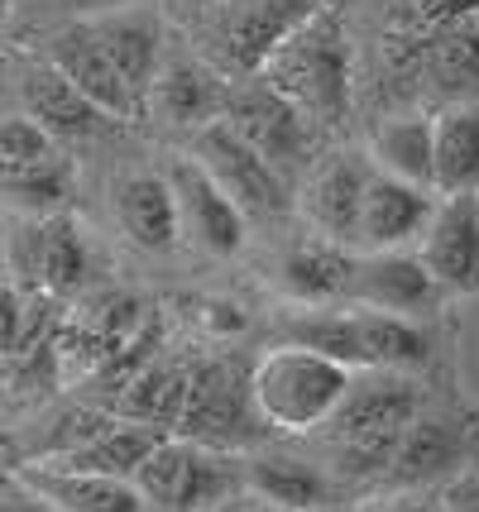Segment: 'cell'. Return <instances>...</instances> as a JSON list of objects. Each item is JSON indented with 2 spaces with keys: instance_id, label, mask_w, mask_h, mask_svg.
<instances>
[{
  "instance_id": "cell-37",
  "label": "cell",
  "mask_w": 479,
  "mask_h": 512,
  "mask_svg": "<svg viewBox=\"0 0 479 512\" xmlns=\"http://www.w3.org/2000/svg\"><path fill=\"white\" fill-rule=\"evenodd\" d=\"M0 10H5V5H0Z\"/></svg>"
},
{
  "instance_id": "cell-7",
  "label": "cell",
  "mask_w": 479,
  "mask_h": 512,
  "mask_svg": "<svg viewBox=\"0 0 479 512\" xmlns=\"http://www.w3.org/2000/svg\"><path fill=\"white\" fill-rule=\"evenodd\" d=\"M250 412V379H240L226 359L187 369V402L183 417H178V441H192L202 450L240 446V441L254 436Z\"/></svg>"
},
{
  "instance_id": "cell-34",
  "label": "cell",
  "mask_w": 479,
  "mask_h": 512,
  "mask_svg": "<svg viewBox=\"0 0 479 512\" xmlns=\"http://www.w3.org/2000/svg\"><path fill=\"white\" fill-rule=\"evenodd\" d=\"M206 321H211V331H245V316H240V307H230V302H211L206 307Z\"/></svg>"
},
{
  "instance_id": "cell-10",
  "label": "cell",
  "mask_w": 479,
  "mask_h": 512,
  "mask_svg": "<svg viewBox=\"0 0 479 512\" xmlns=\"http://www.w3.org/2000/svg\"><path fill=\"white\" fill-rule=\"evenodd\" d=\"M168 187H173V201H178V225H183V235L192 245L206 249V254H216V259L240 254V245H245V225L250 221L240 216V206H235L216 182L206 178L202 163L173 158Z\"/></svg>"
},
{
  "instance_id": "cell-6",
  "label": "cell",
  "mask_w": 479,
  "mask_h": 512,
  "mask_svg": "<svg viewBox=\"0 0 479 512\" xmlns=\"http://www.w3.org/2000/svg\"><path fill=\"white\" fill-rule=\"evenodd\" d=\"M470 15H479V0H393L384 20V39H379L388 91L393 96L417 91V77H422L432 44Z\"/></svg>"
},
{
  "instance_id": "cell-2",
  "label": "cell",
  "mask_w": 479,
  "mask_h": 512,
  "mask_svg": "<svg viewBox=\"0 0 479 512\" xmlns=\"http://www.w3.org/2000/svg\"><path fill=\"white\" fill-rule=\"evenodd\" d=\"M321 5L326 0H197V58H206L226 82H250Z\"/></svg>"
},
{
  "instance_id": "cell-16",
  "label": "cell",
  "mask_w": 479,
  "mask_h": 512,
  "mask_svg": "<svg viewBox=\"0 0 479 512\" xmlns=\"http://www.w3.org/2000/svg\"><path fill=\"white\" fill-rule=\"evenodd\" d=\"M92 39L101 44V53L111 58V67L125 77V87L135 91L149 111V87L159 77L163 63V24L154 10L144 5H125V10H101L87 20Z\"/></svg>"
},
{
  "instance_id": "cell-33",
  "label": "cell",
  "mask_w": 479,
  "mask_h": 512,
  "mask_svg": "<svg viewBox=\"0 0 479 512\" xmlns=\"http://www.w3.org/2000/svg\"><path fill=\"white\" fill-rule=\"evenodd\" d=\"M446 508L451 512H479V474H465L446 489Z\"/></svg>"
},
{
  "instance_id": "cell-12",
  "label": "cell",
  "mask_w": 479,
  "mask_h": 512,
  "mask_svg": "<svg viewBox=\"0 0 479 512\" xmlns=\"http://www.w3.org/2000/svg\"><path fill=\"white\" fill-rule=\"evenodd\" d=\"M44 53H48L44 63L58 67L72 87L92 101L96 111L111 115L115 125H120V120H135V115H144V101H139L135 91L125 87V77H120V72L111 67V58L101 53V44L92 39L87 20L63 24L58 34H48Z\"/></svg>"
},
{
  "instance_id": "cell-23",
  "label": "cell",
  "mask_w": 479,
  "mask_h": 512,
  "mask_svg": "<svg viewBox=\"0 0 479 512\" xmlns=\"http://www.w3.org/2000/svg\"><path fill=\"white\" fill-rule=\"evenodd\" d=\"M432 192L441 197L479 192V106L432 115Z\"/></svg>"
},
{
  "instance_id": "cell-18",
  "label": "cell",
  "mask_w": 479,
  "mask_h": 512,
  "mask_svg": "<svg viewBox=\"0 0 479 512\" xmlns=\"http://www.w3.org/2000/svg\"><path fill=\"white\" fill-rule=\"evenodd\" d=\"M20 268L29 273V283L39 292L68 297V292L87 288V278H92V249L82 240L77 221H68V216H44V221H34L24 230Z\"/></svg>"
},
{
  "instance_id": "cell-35",
  "label": "cell",
  "mask_w": 479,
  "mask_h": 512,
  "mask_svg": "<svg viewBox=\"0 0 479 512\" xmlns=\"http://www.w3.org/2000/svg\"><path fill=\"white\" fill-rule=\"evenodd\" d=\"M0 512H58L53 508V503H44V498H39V493H15V498H5V503H0Z\"/></svg>"
},
{
  "instance_id": "cell-15",
  "label": "cell",
  "mask_w": 479,
  "mask_h": 512,
  "mask_svg": "<svg viewBox=\"0 0 479 512\" xmlns=\"http://www.w3.org/2000/svg\"><path fill=\"white\" fill-rule=\"evenodd\" d=\"M417 407H422L417 383L369 369L365 383H350L345 402L326 426L336 431V441H398L417 422Z\"/></svg>"
},
{
  "instance_id": "cell-17",
  "label": "cell",
  "mask_w": 479,
  "mask_h": 512,
  "mask_svg": "<svg viewBox=\"0 0 479 512\" xmlns=\"http://www.w3.org/2000/svg\"><path fill=\"white\" fill-rule=\"evenodd\" d=\"M20 101H24V115H29L53 144H63V139H96V134H106L115 125L111 115L96 111L92 101L72 87L58 67H48V63L24 67Z\"/></svg>"
},
{
  "instance_id": "cell-8",
  "label": "cell",
  "mask_w": 479,
  "mask_h": 512,
  "mask_svg": "<svg viewBox=\"0 0 479 512\" xmlns=\"http://www.w3.org/2000/svg\"><path fill=\"white\" fill-rule=\"evenodd\" d=\"M135 489H139V498H144V508L197 512L230 489V469L221 465L211 450L168 436V441L139 465Z\"/></svg>"
},
{
  "instance_id": "cell-20",
  "label": "cell",
  "mask_w": 479,
  "mask_h": 512,
  "mask_svg": "<svg viewBox=\"0 0 479 512\" xmlns=\"http://www.w3.org/2000/svg\"><path fill=\"white\" fill-rule=\"evenodd\" d=\"M417 91L441 106V111H456V106H479V15H470L465 24H456L451 34H441L422 63Z\"/></svg>"
},
{
  "instance_id": "cell-26",
  "label": "cell",
  "mask_w": 479,
  "mask_h": 512,
  "mask_svg": "<svg viewBox=\"0 0 479 512\" xmlns=\"http://www.w3.org/2000/svg\"><path fill=\"white\" fill-rule=\"evenodd\" d=\"M465 455V431L456 422H441V417H417V422L398 436V450H393V465H388V479L393 484H432L441 474H451Z\"/></svg>"
},
{
  "instance_id": "cell-13",
  "label": "cell",
  "mask_w": 479,
  "mask_h": 512,
  "mask_svg": "<svg viewBox=\"0 0 479 512\" xmlns=\"http://www.w3.org/2000/svg\"><path fill=\"white\" fill-rule=\"evenodd\" d=\"M226 96L230 82L206 58H197V53H163L159 77L149 87V111L159 115L163 125L197 134L211 120L226 115Z\"/></svg>"
},
{
  "instance_id": "cell-3",
  "label": "cell",
  "mask_w": 479,
  "mask_h": 512,
  "mask_svg": "<svg viewBox=\"0 0 479 512\" xmlns=\"http://www.w3.org/2000/svg\"><path fill=\"white\" fill-rule=\"evenodd\" d=\"M350 383V369L336 359L312 355L302 345H274L250 374L254 417L278 431H317L336 417Z\"/></svg>"
},
{
  "instance_id": "cell-22",
  "label": "cell",
  "mask_w": 479,
  "mask_h": 512,
  "mask_svg": "<svg viewBox=\"0 0 479 512\" xmlns=\"http://www.w3.org/2000/svg\"><path fill=\"white\" fill-rule=\"evenodd\" d=\"M20 484L39 493L58 512H149L130 479H106V474H68V469L24 465Z\"/></svg>"
},
{
  "instance_id": "cell-21",
  "label": "cell",
  "mask_w": 479,
  "mask_h": 512,
  "mask_svg": "<svg viewBox=\"0 0 479 512\" xmlns=\"http://www.w3.org/2000/svg\"><path fill=\"white\" fill-rule=\"evenodd\" d=\"M115 216H120V230L149 254H173L183 240L173 187L159 173H130L120 182L115 187Z\"/></svg>"
},
{
  "instance_id": "cell-1",
  "label": "cell",
  "mask_w": 479,
  "mask_h": 512,
  "mask_svg": "<svg viewBox=\"0 0 479 512\" xmlns=\"http://www.w3.org/2000/svg\"><path fill=\"white\" fill-rule=\"evenodd\" d=\"M259 77L283 101H293L312 130H341L355 111V53L341 15L321 5L312 20L278 44Z\"/></svg>"
},
{
  "instance_id": "cell-11",
  "label": "cell",
  "mask_w": 479,
  "mask_h": 512,
  "mask_svg": "<svg viewBox=\"0 0 479 512\" xmlns=\"http://www.w3.org/2000/svg\"><path fill=\"white\" fill-rule=\"evenodd\" d=\"M441 297H446L441 283L427 273V264H422L412 249H384V254H369V259L355 264L350 302H360L369 312L417 321V316L436 312Z\"/></svg>"
},
{
  "instance_id": "cell-27",
  "label": "cell",
  "mask_w": 479,
  "mask_h": 512,
  "mask_svg": "<svg viewBox=\"0 0 479 512\" xmlns=\"http://www.w3.org/2000/svg\"><path fill=\"white\" fill-rule=\"evenodd\" d=\"M168 436L154 431V426H139V422H115L106 436H96L92 446L72 450L63 460H48L44 469H68V474H106V479H130L135 484L139 465L163 446Z\"/></svg>"
},
{
  "instance_id": "cell-5",
  "label": "cell",
  "mask_w": 479,
  "mask_h": 512,
  "mask_svg": "<svg viewBox=\"0 0 479 512\" xmlns=\"http://www.w3.org/2000/svg\"><path fill=\"white\" fill-rule=\"evenodd\" d=\"M226 120L230 130L250 144L254 154L264 158L269 168H278L283 178L288 173H302L312 163V149H317V130L302 120L293 101H283L264 77H250V82H230L226 96Z\"/></svg>"
},
{
  "instance_id": "cell-31",
  "label": "cell",
  "mask_w": 479,
  "mask_h": 512,
  "mask_svg": "<svg viewBox=\"0 0 479 512\" xmlns=\"http://www.w3.org/2000/svg\"><path fill=\"white\" fill-rule=\"evenodd\" d=\"M250 489L288 512H312L326 503V474L307 460H288V455H259L250 460Z\"/></svg>"
},
{
  "instance_id": "cell-14",
  "label": "cell",
  "mask_w": 479,
  "mask_h": 512,
  "mask_svg": "<svg viewBox=\"0 0 479 512\" xmlns=\"http://www.w3.org/2000/svg\"><path fill=\"white\" fill-rule=\"evenodd\" d=\"M369 178H374V163L360 154H331L312 168V178L302 187V211L331 245H360Z\"/></svg>"
},
{
  "instance_id": "cell-36",
  "label": "cell",
  "mask_w": 479,
  "mask_h": 512,
  "mask_svg": "<svg viewBox=\"0 0 479 512\" xmlns=\"http://www.w3.org/2000/svg\"><path fill=\"white\" fill-rule=\"evenodd\" d=\"M374 512H441L436 503H417V498H398V503H384V508Z\"/></svg>"
},
{
  "instance_id": "cell-4",
  "label": "cell",
  "mask_w": 479,
  "mask_h": 512,
  "mask_svg": "<svg viewBox=\"0 0 479 512\" xmlns=\"http://www.w3.org/2000/svg\"><path fill=\"white\" fill-rule=\"evenodd\" d=\"M192 163H202V173L240 206L245 221L250 216L254 221H274V216H288V206H293L288 178L254 154L226 120H211L206 130L192 134Z\"/></svg>"
},
{
  "instance_id": "cell-25",
  "label": "cell",
  "mask_w": 479,
  "mask_h": 512,
  "mask_svg": "<svg viewBox=\"0 0 479 512\" xmlns=\"http://www.w3.org/2000/svg\"><path fill=\"white\" fill-rule=\"evenodd\" d=\"M278 283L288 297L307 302V307H326V302H341L350 297L355 283V259L345 254V245L331 240H312V245H297L283 264H278Z\"/></svg>"
},
{
  "instance_id": "cell-32",
  "label": "cell",
  "mask_w": 479,
  "mask_h": 512,
  "mask_svg": "<svg viewBox=\"0 0 479 512\" xmlns=\"http://www.w3.org/2000/svg\"><path fill=\"white\" fill-rule=\"evenodd\" d=\"M48 158H58V144L29 115H0V168H34Z\"/></svg>"
},
{
  "instance_id": "cell-19",
  "label": "cell",
  "mask_w": 479,
  "mask_h": 512,
  "mask_svg": "<svg viewBox=\"0 0 479 512\" xmlns=\"http://www.w3.org/2000/svg\"><path fill=\"white\" fill-rule=\"evenodd\" d=\"M436 201L427 187L398 182L388 173H374L365 187V211H360V245L384 254V249H408L422 240V230L432 221Z\"/></svg>"
},
{
  "instance_id": "cell-9",
  "label": "cell",
  "mask_w": 479,
  "mask_h": 512,
  "mask_svg": "<svg viewBox=\"0 0 479 512\" xmlns=\"http://www.w3.org/2000/svg\"><path fill=\"white\" fill-rule=\"evenodd\" d=\"M417 245H422L417 259L441 283V292L475 297L479 292V192L436 201L432 221H427Z\"/></svg>"
},
{
  "instance_id": "cell-29",
  "label": "cell",
  "mask_w": 479,
  "mask_h": 512,
  "mask_svg": "<svg viewBox=\"0 0 479 512\" xmlns=\"http://www.w3.org/2000/svg\"><path fill=\"white\" fill-rule=\"evenodd\" d=\"M355 326H360V350H365V369H379V374H408V369H422L432 359V340L417 321H403V316H384V312H355Z\"/></svg>"
},
{
  "instance_id": "cell-30",
  "label": "cell",
  "mask_w": 479,
  "mask_h": 512,
  "mask_svg": "<svg viewBox=\"0 0 479 512\" xmlns=\"http://www.w3.org/2000/svg\"><path fill=\"white\" fill-rule=\"evenodd\" d=\"M0 201L34 221L63 216V206L72 201V163L58 154L34 168H0Z\"/></svg>"
},
{
  "instance_id": "cell-28",
  "label": "cell",
  "mask_w": 479,
  "mask_h": 512,
  "mask_svg": "<svg viewBox=\"0 0 479 512\" xmlns=\"http://www.w3.org/2000/svg\"><path fill=\"white\" fill-rule=\"evenodd\" d=\"M183 402H187V369H173V364H144L135 379L115 393L111 417L154 426V431L168 436V431H178Z\"/></svg>"
},
{
  "instance_id": "cell-24",
  "label": "cell",
  "mask_w": 479,
  "mask_h": 512,
  "mask_svg": "<svg viewBox=\"0 0 479 512\" xmlns=\"http://www.w3.org/2000/svg\"><path fill=\"white\" fill-rule=\"evenodd\" d=\"M369 154H374V173L432 192V115L403 111L379 120L369 134Z\"/></svg>"
}]
</instances>
